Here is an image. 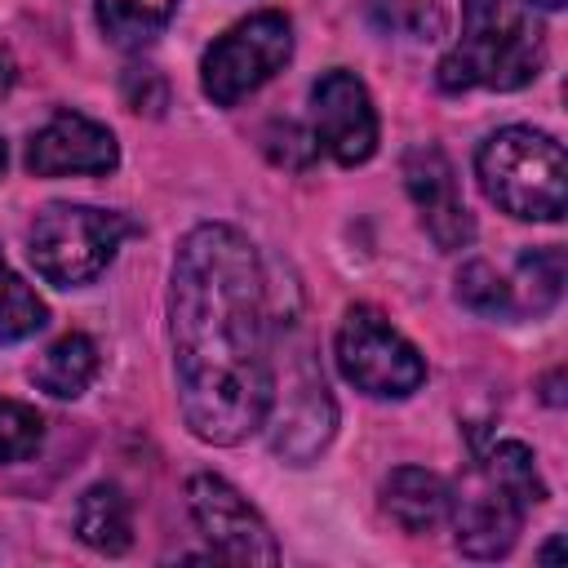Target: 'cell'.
<instances>
[{"mask_svg":"<svg viewBox=\"0 0 568 568\" xmlns=\"http://www.w3.org/2000/svg\"><path fill=\"white\" fill-rule=\"evenodd\" d=\"M169 342L178 404L195 439L235 448L266 426L275 404L266 275L231 222H200L182 235L169 275Z\"/></svg>","mask_w":568,"mask_h":568,"instance_id":"6da1fadb","label":"cell"},{"mask_svg":"<svg viewBox=\"0 0 568 568\" xmlns=\"http://www.w3.org/2000/svg\"><path fill=\"white\" fill-rule=\"evenodd\" d=\"M546 501V484L537 475V457L519 439L488 444L466 479L453 488V541L470 559H501L519 541V528L532 506Z\"/></svg>","mask_w":568,"mask_h":568,"instance_id":"7a4b0ae2","label":"cell"},{"mask_svg":"<svg viewBox=\"0 0 568 568\" xmlns=\"http://www.w3.org/2000/svg\"><path fill=\"white\" fill-rule=\"evenodd\" d=\"M546 67V40L524 0H462V36L439 62V89H524Z\"/></svg>","mask_w":568,"mask_h":568,"instance_id":"3957f363","label":"cell"},{"mask_svg":"<svg viewBox=\"0 0 568 568\" xmlns=\"http://www.w3.org/2000/svg\"><path fill=\"white\" fill-rule=\"evenodd\" d=\"M475 178L484 195L519 222H559L568 209V160L541 129L506 124L488 133L475 151Z\"/></svg>","mask_w":568,"mask_h":568,"instance_id":"277c9868","label":"cell"},{"mask_svg":"<svg viewBox=\"0 0 568 568\" xmlns=\"http://www.w3.org/2000/svg\"><path fill=\"white\" fill-rule=\"evenodd\" d=\"M129 217L93 204H44L27 231L31 266L44 284L80 288L98 280L129 235Z\"/></svg>","mask_w":568,"mask_h":568,"instance_id":"5b68a950","label":"cell"},{"mask_svg":"<svg viewBox=\"0 0 568 568\" xmlns=\"http://www.w3.org/2000/svg\"><path fill=\"white\" fill-rule=\"evenodd\" d=\"M293 58V22L280 9H262L226 27L200 58V89L213 106H235L257 93Z\"/></svg>","mask_w":568,"mask_h":568,"instance_id":"8992f818","label":"cell"},{"mask_svg":"<svg viewBox=\"0 0 568 568\" xmlns=\"http://www.w3.org/2000/svg\"><path fill=\"white\" fill-rule=\"evenodd\" d=\"M337 368L373 399H408L426 382L422 351L373 306H351L337 324Z\"/></svg>","mask_w":568,"mask_h":568,"instance_id":"52a82bcc","label":"cell"},{"mask_svg":"<svg viewBox=\"0 0 568 568\" xmlns=\"http://www.w3.org/2000/svg\"><path fill=\"white\" fill-rule=\"evenodd\" d=\"M186 506L217 559H231V564H275L280 559V546H275L266 519L248 506V497L231 479H222L213 470L191 475Z\"/></svg>","mask_w":568,"mask_h":568,"instance_id":"ba28073f","label":"cell"},{"mask_svg":"<svg viewBox=\"0 0 568 568\" xmlns=\"http://www.w3.org/2000/svg\"><path fill=\"white\" fill-rule=\"evenodd\" d=\"M311 138L337 164H364L377 151V106L355 71L333 67L311 84Z\"/></svg>","mask_w":568,"mask_h":568,"instance_id":"9c48e42d","label":"cell"},{"mask_svg":"<svg viewBox=\"0 0 568 568\" xmlns=\"http://www.w3.org/2000/svg\"><path fill=\"white\" fill-rule=\"evenodd\" d=\"M404 186H408V200L417 204V217H422L426 235L444 253H457L475 240V217L462 200V186H457V173H453V160L444 155V146H435V142L408 146Z\"/></svg>","mask_w":568,"mask_h":568,"instance_id":"30bf717a","label":"cell"},{"mask_svg":"<svg viewBox=\"0 0 568 568\" xmlns=\"http://www.w3.org/2000/svg\"><path fill=\"white\" fill-rule=\"evenodd\" d=\"M120 164L115 133L80 111H53L27 142V169L36 178L67 173H111Z\"/></svg>","mask_w":568,"mask_h":568,"instance_id":"8fae6325","label":"cell"},{"mask_svg":"<svg viewBox=\"0 0 568 568\" xmlns=\"http://www.w3.org/2000/svg\"><path fill=\"white\" fill-rule=\"evenodd\" d=\"M333 426H337V408L324 390V377L311 368V359H297L293 373H284V395L275 408V430H271L275 453L293 466H306L311 457L324 453Z\"/></svg>","mask_w":568,"mask_h":568,"instance_id":"7c38bea8","label":"cell"},{"mask_svg":"<svg viewBox=\"0 0 568 568\" xmlns=\"http://www.w3.org/2000/svg\"><path fill=\"white\" fill-rule=\"evenodd\" d=\"M448 506H453L448 479L426 466H395L382 479V510L404 532H435L448 519Z\"/></svg>","mask_w":568,"mask_h":568,"instance_id":"4fadbf2b","label":"cell"},{"mask_svg":"<svg viewBox=\"0 0 568 568\" xmlns=\"http://www.w3.org/2000/svg\"><path fill=\"white\" fill-rule=\"evenodd\" d=\"M75 537L98 555H124L133 546V510L120 484H93L75 501Z\"/></svg>","mask_w":568,"mask_h":568,"instance_id":"5bb4252c","label":"cell"},{"mask_svg":"<svg viewBox=\"0 0 568 568\" xmlns=\"http://www.w3.org/2000/svg\"><path fill=\"white\" fill-rule=\"evenodd\" d=\"M98 342L89 333H62L36 364H31V382L53 395V399H75L89 390V382L98 377Z\"/></svg>","mask_w":568,"mask_h":568,"instance_id":"9a60e30c","label":"cell"},{"mask_svg":"<svg viewBox=\"0 0 568 568\" xmlns=\"http://www.w3.org/2000/svg\"><path fill=\"white\" fill-rule=\"evenodd\" d=\"M178 0H98V27L115 49H146L173 18Z\"/></svg>","mask_w":568,"mask_h":568,"instance_id":"2e32d148","label":"cell"},{"mask_svg":"<svg viewBox=\"0 0 568 568\" xmlns=\"http://www.w3.org/2000/svg\"><path fill=\"white\" fill-rule=\"evenodd\" d=\"M44 320H49L44 302L36 297V288H31V284L4 262V253H0V346L40 333Z\"/></svg>","mask_w":568,"mask_h":568,"instance_id":"e0dca14e","label":"cell"},{"mask_svg":"<svg viewBox=\"0 0 568 568\" xmlns=\"http://www.w3.org/2000/svg\"><path fill=\"white\" fill-rule=\"evenodd\" d=\"M457 302L466 306V311H475V315H488V320H510V315H519V306H515V284H506L488 262H466L462 271H457Z\"/></svg>","mask_w":568,"mask_h":568,"instance_id":"ac0fdd59","label":"cell"},{"mask_svg":"<svg viewBox=\"0 0 568 568\" xmlns=\"http://www.w3.org/2000/svg\"><path fill=\"white\" fill-rule=\"evenodd\" d=\"M519 280H524V297L519 311H550L564 293V253L559 248H532L519 257Z\"/></svg>","mask_w":568,"mask_h":568,"instance_id":"d6986e66","label":"cell"},{"mask_svg":"<svg viewBox=\"0 0 568 568\" xmlns=\"http://www.w3.org/2000/svg\"><path fill=\"white\" fill-rule=\"evenodd\" d=\"M40 439H44V417L31 404L0 399V466L31 457L40 448Z\"/></svg>","mask_w":568,"mask_h":568,"instance_id":"ffe728a7","label":"cell"},{"mask_svg":"<svg viewBox=\"0 0 568 568\" xmlns=\"http://www.w3.org/2000/svg\"><path fill=\"white\" fill-rule=\"evenodd\" d=\"M266 142H284V146H271V160L288 164V169L311 164V155L320 151V146H315V138H311V133H302V129H297V124H288V120H284V124L275 120V124L266 129Z\"/></svg>","mask_w":568,"mask_h":568,"instance_id":"44dd1931","label":"cell"},{"mask_svg":"<svg viewBox=\"0 0 568 568\" xmlns=\"http://www.w3.org/2000/svg\"><path fill=\"white\" fill-rule=\"evenodd\" d=\"M546 404H564V395H559V373L546 377Z\"/></svg>","mask_w":568,"mask_h":568,"instance_id":"7402d4cb","label":"cell"},{"mask_svg":"<svg viewBox=\"0 0 568 568\" xmlns=\"http://www.w3.org/2000/svg\"><path fill=\"white\" fill-rule=\"evenodd\" d=\"M559 546H564V541H559V537H550V541H546V546L537 550V559H541V564H550V559H559Z\"/></svg>","mask_w":568,"mask_h":568,"instance_id":"603a6c76","label":"cell"},{"mask_svg":"<svg viewBox=\"0 0 568 568\" xmlns=\"http://www.w3.org/2000/svg\"><path fill=\"white\" fill-rule=\"evenodd\" d=\"M13 84V62H9V53H0V93Z\"/></svg>","mask_w":568,"mask_h":568,"instance_id":"cb8c5ba5","label":"cell"},{"mask_svg":"<svg viewBox=\"0 0 568 568\" xmlns=\"http://www.w3.org/2000/svg\"><path fill=\"white\" fill-rule=\"evenodd\" d=\"M532 9H550L555 13V9H564V0H532Z\"/></svg>","mask_w":568,"mask_h":568,"instance_id":"d4e9b609","label":"cell"},{"mask_svg":"<svg viewBox=\"0 0 568 568\" xmlns=\"http://www.w3.org/2000/svg\"><path fill=\"white\" fill-rule=\"evenodd\" d=\"M0 178H4V142H0Z\"/></svg>","mask_w":568,"mask_h":568,"instance_id":"484cf974","label":"cell"}]
</instances>
